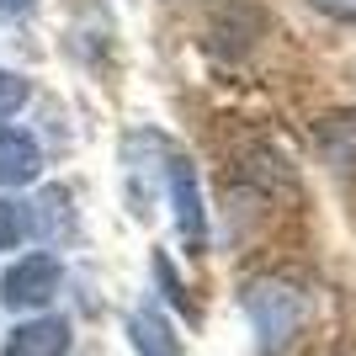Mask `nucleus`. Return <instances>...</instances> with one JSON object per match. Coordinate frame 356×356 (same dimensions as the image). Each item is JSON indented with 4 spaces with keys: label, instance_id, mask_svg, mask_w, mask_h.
<instances>
[{
    "label": "nucleus",
    "instance_id": "nucleus-1",
    "mask_svg": "<svg viewBox=\"0 0 356 356\" xmlns=\"http://www.w3.org/2000/svg\"><path fill=\"white\" fill-rule=\"evenodd\" d=\"M245 303V319H250L255 351L261 356H282L287 346L298 341V330L309 325V293L287 277H255L239 293Z\"/></svg>",
    "mask_w": 356,
    "mask_h": 356
},
{
    "label": "nucleus",
    "instance_id": "nucleus-2",
    "mask_svg": "<svg viewBox=\"0 0 356 356\" xmlns=\"http://www.w3.org/2000/svg\"><path fill=\"white\" fill-rule=\"evenodd\" d=\"M64 287V261L54 250H32L0 271V309L11 314H43L54 293Z\"/></svg>",
    "mask_w": 356,
    "mask_h": 356
},
{
    "label": "nucleus",
    "instance_id": "nucleus-3",
    "mask_svg": "<svg viewBox=\"0 0 356 356\" xmlns=\"http://www.w3.org/2000/svg\"><path fill=\"white\" fill-rule=\"evenodd\" d=\"M165 192H170L176 229H181V239H186V250H202V245H208V208H202L197 165L186 160V154H170V165H165Z\"/></svg>",
    "mask_w": 356,
    "mask_h": 356
},
{
    "label": "nucleus",
    "instance_id": "nucleus-4",
    "mask_svg": "<svg viewBox=\"0 0 356 356\" xmlns=\"http://www.w3.org/2000/svg\"><path fill=\"white\" fill-rule=\"evenodd\" d=\"M0 356H70V325L59 314H32L6 335Z\"/></svg>",
    "mask_w": 356,
    "mask_h": 356
},
{
    "label": "nucleus",
    "instance_id": "nucleus-5",
    "mask_svg": "<svg viewBox=\"0 0 356 356\" xmlns=\"http://www.w3.org/2000/svg\"><path fill=\"white\" fill-rule=\"evenodd\" d=\"M43 176V149L32 134H16V128H0V192L11 186H27V181Z\"/></svg>",
    "mask_w": 356,
    "mask_h": 356
},
{
    "label": "nucleus",
    "instance_id": "nucleus-6",
    "mask_svg": "<svg viewBox=\"0 0 356 356\" xmlns=\"http://www.w3.org/2000/svg\"><path fill=\"white\" fill-rule=\"evenodd\" d=\"M128 341H134L138 356H176V330H170V319H160L154 309H134L128 314Z\"/></svg>",
    "mask_w": 356,
    "mask_h": 356
},
{
    "label": "nucleus",
    "instance_id": "nucleus-7",
    "mask_svg": "<svg viewBox=\"0 0 356 356\" xmlns=\"http://www.w3.org/2000/svg\"><path fill=\"white\" fill-rule=\"evenodd\" d=\"M54 229H70V186H48L27 213V234L54 239Z\"/></svg>",
    "mask_w": 356,
    "mask_h": 356
},
{
    "label": "nucleus",
    "instance_id": "nucleus-8",
    "mask_svg": "<svg viewBox=\"0 0 356 356\" xmlns=\"http://www.w3.org/2000/svg\"><path fill=\"white\" fill-rule=\"evenodd\" d=\"M32 96V80L27 74H16V70H0V122H11L22 106H27Z\"/></svg>",
    "mask_w": 356,
    "mask_h": 356
},
{
    "label": "nucleus",
    "instance_id": "nucleus-9",
    "mask_svg": "<svg viewBox=\"0 0 356 356\" xmlns=\"http://www.w3.org/2000/svg\"><path fill=\"white\" fill-rule=\"evenodd\" d=\"M22 239H27V208L0 197V250H16Z\"/></svg>",
    "mask_w": 356,
    "mask_h": 356
},
{
    "label": "nucleus",
    "instance_id": "nucleus-10",
    "mask_svg": "<svg viewBox=\"0 0 356 356\" xmlns=\"http://www.w3.org/2000/svg\"><path fill=\"white\" fill-rule=\"evenodd\" d=\"M314 11H325L335 16V22H356V0H309Z\"/></svg>",
    "mask_w": 356,
    "mask_h": 356
},
{
    "label": "nucleus",
    "instance_id": "nucleus-11",
    "mask_svg": "<svg viewBox=\"0 0 356 356\" xmlns=\"http://www.w3.org/2000/svg\"><path fill=\"white\" fill-rule=\"evenodd\" d=\"M27 6H32V0H0V16H22Z\"/></svg>",
    "mask_w": 356,
    "mask_h": 356
}]
</instances>
